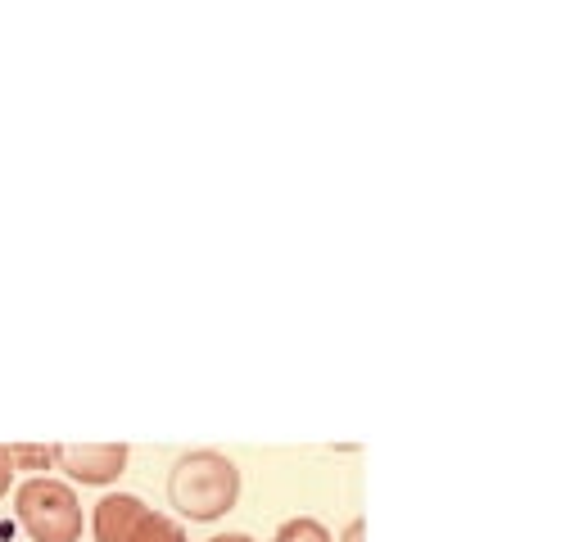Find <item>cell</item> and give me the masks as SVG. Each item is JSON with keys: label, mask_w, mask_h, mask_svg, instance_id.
<instances>
[{"label": "cell", "mask_w": 579, "mask_h": 542, "mask_svg": "<svg viewBox=\"0 0 579 542\" xmlns=\"http://www.w3.org/2000/svg\"><path fill=\"white\" fill-rule=\"evenodd\" d=\"M168 502L195 524H213L240 502V466L227 452H181L168 470Z\"/></svg>", "instance_id": "6da1fadb"}, {"label": "cell", "mask_w": 579, "mask_h": 542, "mask_svg": "<svg viewBox=\"0 0 579 542\" xmlns=\"http://www.w3.org/2000/svg\"><path fill=\"white\" fill-rule=\"evenodd\" d=\"M14 515L32 533V542H77L86 529L77 493L50 475H32L14 488Z\"/></svg>", "instance_id": "7a4b0ae2"}, {"label": "cell", "mask_w": 579, "mask_h": 542, "mask_svg": "<svg viewBox=\"0 0 579 542\" xmlns=\"http://www.w3.org/2000/svg\"><path fill=\"white\" fill-rule=\"evenodd\" d=\"M132 448L127 443H55V466L86 488H105L127 470Z\"/></svg>", "instance_id": "3957f363"}, {"label": "cell", "mask_w": 579, "mask_h": 542, "mask_svg": "<svg viewBox=\"0 0 579 542\" xmlns=\"http://www.w3.org/2000/svg\"><path fill=\"white\" fill-rule=\"evenodd\" d=\"M150 515V506L141 502V497H132V493H109V497H100V506H95V515H91V533H95V542H123L127 533L136 529V524Z\"/></svg>", "instance_id": "277c9868"}, {"label": "cell", "mask_w": 579, "mask_h": 542, "mask_svg": "<svg viewBox=\"0 0 579 542\" xmlns=\"http://www.w3.org/2000/svg\"><path fill=\"white\" fill-rule=\"evenodd\" d=\"M123 542H186V533L177 529V524L168 520V515H159V511H150L141 524H136L132 533H127Z\"/></svg>", "instance_id": "5b68a950"}, {"label": "cell", "mask_w": 579, "mask_h": 542, "mask_svg": "<svg viewBox=\"0 0 579 542\" xmlns=\"http://www.w3.org/2000/svg\"><path fill=\"white\" fill-rule=\"evenodd\" d=\"M272 542H335V538L322 520H313V515H295V520H285L281 529H276Z\"/></svg>", "instance_id": "8992f818"}, {"label": "cell", "mask_w": 579, "mask_h": 542, "mask_svg": "<svg viewBox=\"0 0 579 542\" xmlns=\"http://www.w3.org/2000/svg\"><path fill=\"white\" fill-rule=\"evenodd\" d=\"M10 461L14 470H32V475H46L50 466H55V448H41V443H14L10 448Z\"/></svg>", "instance_id": "52a82bcc"}, {"label": "cell", "mask_w": 579, "mask_h": 542, "mask_svg": "<svg viewBox=\"0 0 579 542\" xmlns=\"http://www.w3.org/2000/svg\"><path fill=\"white\" fill-rule=\"evenodd\" d=\"M10 488H14V461H10V448L0 443V497L10 493Z\"/></svg>", "instance_id": "ba28073f"}, {"label": "cell", "mask_w": 579, "mask_h": 542, "mask_svg": "<svg viewBox=\"0 0 579 542\" xmlns=\"http://www.w3.org/2000/svg\"><path fill=\"white\" fill-rule=\"evenodd\" d=\"M204 542H258V538H249V533H213V538H204Z\"/></svg>", "instance_id": "9c48e42d"}, {"label": "cell", "mask_w": 579, "mask_h": 542, "mask_svg": "<svg viewBox=\"0 0 579 542\" xmlns=\"http://www.w3.org/2000/svg\"><path fill=\"white\" fill-rule=\"evenodd\" d=\"M344 542H362V520H353L349 529H344Z\"/></svg>", "instance_id": "30bf717a"}]
</instances>
